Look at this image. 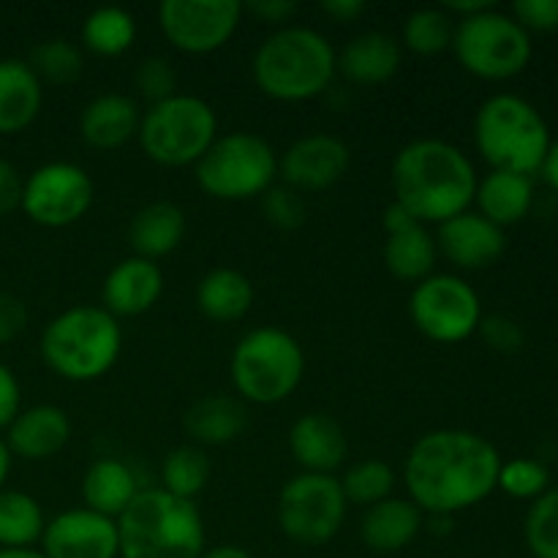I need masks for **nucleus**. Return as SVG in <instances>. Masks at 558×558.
<instances>
[{
    "mask_svg": "<svg viewBox=\"0 0 558 558\" xmlns=\"http://www.w3.org/2000/svg\"><path fill=\"white\" fill-rule=\"evenodd\" d=\"M501 456L485 436L439 428L420 436L403 463L409 501L428 515L472 510L499 488Z\"/></svg>",
    "mask_w": 558,
    "mask_h": 558,
    "instance_id": "f257e3e1",
    "label": "nucleus"
},
{
    "mask_svg": "<svg viewBox=\"0 0 558 558\" xmlns=\"http://www.w3.org/2000/svg\"><path fill=\"white\" fill-rule=\"evenodd\" d=\"M396 202L425 223H445L469 210L477 194V172L461 147L445 140H414L392 161Z\"/></svg>",
    "mask_w": 558,
    "mask_h": 558,
    "instance_id": "f03ea898",
    "label": "nucleus"
},
{
    "mask_svg": "<svg viewBox=\"0 0 558 558\" xmlns=\"http://www.w3.org/2000/svg\"><path fill=\"white\" fill-rule=\"evenodd\" d=\"M251 71L265 96L283 104L311 101L330 87L338 54L314 27L283 25L259 44Z\"/></svg>",
    "mask_w": 558,
    "mask_h": 558,
    "instance_id": "7ed1b4c3",
    "label": "nucleus"
},
{
    "mask_svg": "<svg viewBox=\"0 0 558 558\" xmlns=\"http://www.w3.org/2000/svg\"><path fill=\"white\" fill-rule=\"evenodd\" d=\"M120 558H199L205 554V521L194 501L163 488L134 496L118 518Z\"/></svg>",
    "mask_w": 558,
    "mask_h": 558,
    "instance_id": "20e7f679",
    "label": "nucleus"
},
{
    "mask_svg": "<svg viewBox=\"0 0 558 558\" xmlns=\"http://www.w3.org/2000/svg\"><path fill=\"white\" fill-rule=\"evenodd\" d=\"M123 352V327L101 305H74L41 332V357L69 381H96L114 368Z\"/></svg>",
    "mask_w": 558,
    "mask_h": 558,
    "instance_id": "39448f33",
    "label": "nucleus"
},
{
    "mask_svg": "<svg viewBox=\"0 0 558 558\" xmlns=\"http://www.w3.org/2000/svg\"><path fill=\"white\" fill-rule=\"evenodd\" d=\"M474 145L494 169L532 178L548 156L550 131L526 98L496 93L474 114Z\"/></svg>",
    "mask_w": 558,
    "mask_h": 558,
    "instance_id": "423d86ee",
    "label": "nucleus"
},
{
    "mask_svg": "<svg viewBox=\"0 0 558 558\" xmlns=\"http://www.w3.org/2000/svg\"><path fill=\"white\" fill-rule=\"evenodd\" d=\"M232 385L243 401L272 407L298 390L305 376V352L283 327L262 325L245 332L232 352Z\"/></svg>",
    "mask_w": 558,
    "mask_h": 558,
    "instance_id": "0eeeda50",
    "label": "nucleus"
},
{
    "mask_svg": "<svg viewBox=\"0 0 558 558\" xmlns=\"http://www.w3.org/2000/svg\"><path fill=\"white\" fill-rule=\"evenodd\" d=\"M136 140L145 156L161 167H196L218 140V114L205 98L174 93L142 112Z\"/></svg>",
    "mask_w": 558,
    "mask_h": 558,
    "instance_id": "6e6552de",
    "label": "nucleus"
},
{
    "mask_svg": "<svg viewBox=\"0 0 558 558\" xmlns=\"http://www.w3.org/2000/svg\"><path fill=\"white\" fill-rule=\"evenodd\" d=\"M194 169L196 183L210 199L248 202L276 185L278 156L265 136L232 131L218 136Z\"/></svg>",
    "mask_w": 558,
    "mask_h": 558,
    "instance_id": "1a4fd4ad",
    "label": "nucleus"
},
{
    "mask_svg": "<svg viewBox=\"0 0 558 558\" xmlns=\"http://www.w3.org/2000/svg\"><path fill=\"white\" fill-rule=\"evenodd\" d=\"M452 52L469 74L480 80H510L532 60V38L515 22L494 5L472 16L456 20Z\"/></svg>",
    "mask_w": 558,
    "mask_h": 558,
    "instance_id": "9d476101",
    "label": "nucleus"
},
{
    "mask_svg": "<svg viewBox=\"0 0 558 558\" xmlns=\"http://www.w3.org/2000/svg\"><path fill=\"white\" fill-rule=\"evenodd\" d=\"M347 496L336 474H298L278 496V526L294 545H327L347 521Z\"/></svg>",
    "mask_w": 558,
    "mask_h": 558,
    "instance_id": "9b49d317",
    "label": "nucleus"
},
{
    "mask_svg": "<svg viewBox=\"0 0 558 558\" xmlns=\"http://www.w3.org/2000/svg\"><path fill=\"white\" fill-rule=\"evenodd\" d=\"M409 316L425 338L436 343H461L480 330L483 303L472 283L452 272H434L414 283Z\"/></svg>",
    "mask_w": 558,
    "mask_h": 558,
    "instance_id": "f8f14e48",
    "label": "nucleus"
},
{
    "mask_svg": "<svg viewBox=\"0 0 558 558\" xmlns=\"http://www.w3.org/2000/svg\"><path fill=\"white\" fill-rule=\"evenodd\" d=\"M93 194L96 189L87 169L71 161H49L27 174L20 210L38 227L65 229L85 218Z\"/></svg>",
    "mask_w": 558,
    "mask_h": 558,
    "instance_id": "ddd939ff",
    "label": "nucleus"
},
{
    "mask_svg": "<svg viewBox=\"0 0 558 558\" xmlns=\"http://www.w3.org/2000/svg\"><path fill=\"white\" fill-rule=\"evenodd\" d=\"M240 20V0H161L158 5V27L185 54H210L227 47Z\"/></svg>",
    "mask_w": 558,
    "mask_h": 558,
    "instance_id": "4468645a",
    "label": "nucleus"
},
{
    "mask_svg": "<svg viewBox=\"0 0 558 558\" xmlns=\"http://www.w3.org/2000/svg\"><path fill=\"white\" fill-rule=\"evenodd\" d=\"M38 545L47 558H120L118 521L87 507L65 510L47 521Z\"/></svg>",
    "mask_w": 558,
    "mask_h": 558,
    "instance_id": "2eb2a0df",
    "label": "nucleus"
},
{
    "mask_svg": "<svg viewBox=\"0 0 558 558\" xmlns=\"http://www.w3.org/2000/svg\"><path fill=\"white\" fill-rule=\"evenodd\" d=\"M352 153L347 142L332 134H308L283 150L278 161L283 185L300 191H325L349 172Z\"/></svg>",
    "mask_w": 558,
    "mask_h": 558,
    "instance_id": "dca6fc26",
    "label": "nucleus"
},
{
    "mask_svg": "<svg viewBox=\"0 0 558 558\" xmlns=\"http://www.w3.org/2000/svg\"><path fill=\"white\" fill-rule=\"evenodd\" d=\"M434 238L439 254L456 267H461V270H483V267H490L507 248L505 229H499L488 218L472 210L439 223V232Z\"/></svg>",
    "mask_w": 558,
    "mask_h": 558,
    "instance_id": "f3484780",
    "label": "nucleus"
},
{
    "mask_svg": "<svg viewBox=\"0 0 558 558\" xmlns=\"http://www.w3.org/2000/svg\"><path fill=\"white\" fill-rule=\"evenodd\" d=\"M163 272L156 262L129 256L107 272L101 283V308L114 319L142 316L161 300Z\"/></svg>",
    "mask_w": 558,
    "mask_h": 558,
    "instance_id": "a211bd4d",
    "label": "nucleus"
},
{
    "mask_svg": "<svg viewBox=\"0 0 558 558\" xmlns=\"http://www.w3.org/2000/svg\"><path fill=\"white\" fill-rule=\"evenodd\" d=\"M71 441L69 414L52 403L22 409L14 423L5 428V447L11 456L25 461H47L65 450Z\"/></svg>",
    "mask_w": 558,
    "mask_h": 558,
    "instance_id": "6ab92c4d",
    "label": "nucleus"
},
{
    "mask_svg": "<svg viewBox=\"0 0 558 558\" xmlns=\"http://www.w3.org/2000/svg\"><path fill=\"white\" fill-rule=\"evenodd\" d=\"M289 452L305 474H336L349 452L347 434L330 414L308 412L289 430Z\"/></svg>",
    "mask_w": 558,
    "mask_h": 558,
    "instance_id": "aec40b11",
    "label": "nucleus"
},
{
    "mask_svg": "<svg viewBox=\"0 0 558 558\" xmlns=\"http://www.w3.org/2000/svg\"><path fill=\"white\" fill-rule=\"evenodd\" d=\"M142 123V109L125 93L96 96L80 114V134L93 150L112 153L136 140Z\"/></svg>",
    "mask_w": 558,
    "mask_h": 558,
    "instance_id": "412c9836",
    "label": "nucleus"
},
{
    "mask_svg": "<svg viewBox=\"0 0 558 558\" xmlns=\"http://www.w3.org/2000/svg\"><path fill=\"white\" fill-rule=\"evenodd\" d=\"M401 44L381 31H365L349 38L343 52L338 54V71L352 85L374 87L385 85L401 69Z\"/></svg>",
    "mask_w": 558,
    "mask_h": 558,
    "instance_id": "4be33fe9",
    "label": "nucleus"
},
{
    "mask_svg": "<svg viewBox=\"0 0 558 558\" xmlns=\"http://www.w3.org/2000/svg\"><path fill=\"white\" fill-rule=\"evenodd\" d=\"M423 523V510L414 501L390 496L365 510L363 521H360V537H363L365 548H371L374 554H398L417 539Z\"/></svg>",
    "mask_w": 558,
    "mask_h": 558,
    "instance_id": "5701e85b",
    "label": "nucleus"
},
{
    "mask_svg": "<svg viewBox=\"0 0 558 558\" xmlns=\"http://www.w3.org/2000/svg\"><path fill=\"white\" fill-rule=\"evenodd\" d=\"M185 229H189V221H185L183 207L174 205V202L158 199L150 202V205L140 207L131 218L129 227V240L131 248H134V256H142V259H163L172 251L180 248L185 238Z\"/></svg>",
    "mask_w": 558,
    "mask_h": 558,
    "instance_id": "b1692460",
    "label": "nucleus"
},
{
    "mask_svg": "<svg viewBox=\"0 0 558 558\" xmlns=\"http://www.w3.org/2000/svg\"><path fill=\"white\" fill-rule=\"evenodd\" d=\"M44 85L27 60H0V134H20L38 118Z\"/></svg>",
    "mask_w": 558,
    "mask_h": 558,
    "instance_id": "393cba45",
    "label": "nucleus"
},
{
    "mask_svg": "<svg viewBox=\"0 0 558 558\" xmlns=\"http://www.w3.org/2000/svg\"><path fill=\"white\" fill-rule=\"evenodd\" d=\"M248 425V412H245L240 398L229 396H207L191 403L189 412L183 414V428L196 447H221L243 436Z\"/></svg>",
    "mask_w": 558,
    "mask_h": 558,
    "instance_id": "a878e982",
    "label": "nucleus"
},
{
    "mask_svg": "<svg viewBox=\"0 0 558 558\" xmlns=\"http://www.w3.org/2000/svg\"><path fill=\"white\" fill-rule=\"evenodd\" d=\"M474 202L480 207V216L488 218L499 229L512 227L523 221L532 210L534 185L529 174L505 172V169H490L483 180H477V194Z\"/></svg>",
    "mask_w": 558,
    "mask_h": 558,
    "instance_id": "bb28decb",
    "label": "nucleus"
},
{
    "mask_svg": "<svg viewBox=\"0 0 558 558\" xmlns=\"http://www.w3.org/2000/svg\"><path fill=\"white\" fill-rule=\"evenodd\" d=\"M254 298L256 292L251 278L234 267H216L205 272L196 287V305L207 319L218 325L243 319L254 305Z\"/></svg>",
    "mask_w": 558,
    "mask_h": 558,
    "instance_id": "cd10ccee",
    "label": "nucleus"
},
{
    "mask_svg": "<svg viewBox=\"0 0 558 558\" xmlns=\"http://www.w3.org/2000/svg\"><path fill=\"white\" fill-rule=\"evenodd\" d=\"M136 494L140 488H136L134 472L129 463L118 461V458H98L82 477V499H85L87 510L114 518V521L123 515Z\"/></svg>",
    "mask_w": 558,
    "mask_h": 558,
    "instance_id": "c85d7f7f",
    "label": "nucleus"
},
{
    "mask_svg": "<svg viewBox=\"0 0 558 558\" xmlns=\"http://www.w3.org/2000/svg\"><path fill=\"white\" fill-rule=\"evenodd\" d=\"M381 256H385V267L392 278L420 283L434 276L439 248H436V238L425 223H412V227L387 234Z\"/></svg>",
    "mask_w": 558,
    "mask_h": 558,
    "instance_id": "c756f323",
    "label": "nucleus"
},
{
    "mask_svg": "<svg viewBox=\"0 0 558 558\" xmlns=\"http://www.w3.org/2000/svg\"><path fill=\"white\" fill-rule=\"evenodd\" d=\"M136 41V20L120 5H98L82 22V47L98 58H120Z\"/></svg>",
    "mask_w": 558,
    "mask_h": 558,
    "instance_id": "7c9ffc66",
    "label": "nucleus"
},
{
    "mask_svg": "<svg viewBox=\"0 0 558 558\" xmlns=\"http://www.w3.org/2000/svg\"><path fill=\"white\" fill-rule=\"evenodd\" d=\"M44 518L41 505L25 490H0V550H22L41 543Z\"/></svg>",
    "mask_w": 558,
    "mask_h": 558,
    "instance_id": "2f4dec72",
    "label": "nucleus"
},
{
    "mask_svg": "<svg viewBox=\"0 0 558 558\" xmlns=\"http://www.w3.org/2000/svg\"><path fill=\"white\" fill-rule=\"evenodd\" d=\"M213 463L207 452L196 445H183L169 452L161 463V488L178 499L194 501L210 483Z\"/></svg>",
    "mask_w": 558,
    "mask_h": 558,
    "instance_id": "473e14b6",
    "label": "nucleus"
},
{
    "mask_svg": "<svg viewBox=\"0 0 558 558\" xmlns=\"http://www.w3.org/2000/svg\"><path fill=\"white\" fill-rule=\"evenodd\" d=\"M456 36V20L447 14L441 5H425V9L412 11L403 22L401 44L414 54L434 58V54L447 52Z\"/></svg>",
    "mask_w": 558,
    "mask_h": 558,
    "instance_id": "72a5a7b5",
    "label": "nucleus"
},
{
    "mask_svg": "<svg viewBox=\"0 0 558 558\" xmlns=\"http://www.w3.org/2000/svg\"><path fill=\"white\" fill-rule=\"evenodd\" d=\"M341 488L349 505H357L368 510V507L390 499L392 488H396V472L385 461H376V458L357 461L343 472Z\"/></svg>",
    "mask_w": 558,
    "mask_h": 558,
    "instance_id": "f704fd0d",
    "label": "nucleus"
},
{
    "mask_svg": "<svg viewBox=\"0 0 558 558\" xmlns=\"http://www.w3.org/2000/svg\"><path fill=\"white\" fill-rule=\"evenodd\" d=\"M27 65L36 71V76L44 82H52V85H71L82 76V52L76 44H71L69 38H47V41L36 44L31 49V58Z\"/></svg>",
    "mask_w": 558,
    "mask_h": 558,
    "instance_id": "c9c22d12",
    "label": "nucleus"
},
{
    "mask_svg": "<svg viewBox=\"0 0 558 558\" xmlns=\"http://www.w3.org/2000/svg\"><path fill=\"white\" fill-rule=\"evenodd\" d=\"M526 545L534 558H558V488L534 499L526 515Z\"/></svg>",
    "mask_w": 558,
    "mask_h": 558,
    "instance_id": "e433bc0d",
    "label": "nucleus"
},
{
    "mask_svg": "<svg viewBox=\"0 0 558 558\" xmlns=\"http://www.w3.org/2000/svg\"><path fill=\"white\" fill-rule=\"evenodd\" d=\"M499 488L515 499H537L548 490V469L532 458H515L501 463Z\"/></svg>",
    "mask_w": 558,
    "mask_h": 558,
    "instance_id": "4c0bfd02",
    "label": "nucleus"
},
{
    "mask_svg": "<svg viewBox=\"0 0 558 558\" xmlns=\"http://www.w3.org/2000/svg\"><path fill=\"white\" fill-rule=\"evenodd\" d=\"M134 85L147 104H158L178 93V74H174L172 63L167 58L153 54V58H145L136 65Z\"/></svg>",
    "mask_w": 558,
    "mask_h": 558,
    "instance_id": "58836bf2",
    "label": "nucleus"
},
{
    "mask_svg": "<svg viewBox=\"0 0 558 558\" xmlns=\"http://www.w3.org/2000/svg\"><path fill=\"white\" fill-rule=\"evenodd\" d=\"M265 218L272 223L276 229H298L305 223V202L300 196V191L289 189V185H272L270 191L265 194Z\"/></svg>",
    "mask_w": 558,
    "mask_h": 558,
    "instance_id": "ea45409f",
    "label": "nucleus"
},
{
    "mask_svg": "<svg viewBox=\"0 0 558 558\" xmlns=\"http://www.w3.org/2000/svg\"><path fill=\"white\" fill-rule=\"evenodd\" d=\"M512 16L523 31H558V0H515Z\"/></svg>",
    "mask_w": 558,
    "mask_h": 558,
    "instance_id": "a19ab883",
    "label": "nucleus"
},
{
    "mask_svg": "<svg viewBox=\"0 0 558 558\" xmlns=\"http://www.w3.org/2000/svg\"><path fill=\"white\" fill-rule=\"evenodd\" d=\"M477 332H483L485 343L501 354H512L523 347L521 325L512 319H507V316H488V319L480 322Z\"/></svg>",
    "mask_w": 558,
    "mask_h": 558,
    "instance_id": "79ce46f5",
    "label": "nucleus"
},
{
    "mask_svg": "<svg viewBox=\"0 0 558 558\" xmlns=\"http://www.w3.org/2000/svg\"><path fill=\"white\" fill-rule=\"evenodd\" d=\"M27 327V308L20 298L0 292V343L20 338Z\"/></svg>",
    "mask_w": 558,
    "mask_h": 558,
    "instance_id": "37998d69",
    "label": "nucleus"
},
{
    "mask_svg": "<svg viewBox=\"0 0 558 558\" xmlns=\"http://www.w3.org/2000/svg\"><path fill=\"white\" fill-rule=\"evenodd\" d=\"M22 412V390L16 381L14 371L5 363H0V430L14 423L16 414Z\"/></svg>",
    "mask_w": 558,
    "mask_h": 558,
    "instance_id": "c03bdc74",
    "label": "nucleus"
},
{
    "mask_svg": "<svg viewBox=\"0 0 558 558\" xmlns=\"http://www.w3.org/2000/svg\"><path fill=\"white\" fill-rule=\"evenodd\" d=\"M245 11L259 16L262 22H270V25H283L298 14L300 3H294V0H254V3H243V14Z\"/></svg>",
    "mask_w": 558,
    "mask_h": 558,
    "instance_id": "a18cd8bd",
    "label": "nucleus"
},
{
    "mask_svg": "<svg viewBox=\"0 0 558 558\" xmlns=\"http://www.w3.org/2000/svg\"><path fill=\"white\" fill-rule=\"evenodd\" d=\"M22 185H25V180L20 178L14 163L0 158V216L22 205Z\"/></svg>",
    "mask_w": 558,
    "mask_h": 558,
    "instance_id": "49530a36",
    "label": "nucleus"
},
{
    "mask_svg": "<svg viewBox=\"0 0 558 558\" xmlns=\"http://www.w3.org/2000/svg\"><path fill=\"white\" fill-rule=\"evenodd\" d=\"M319 9L336 22H354L368 11V5L363 0H325V3H319Z\"/></svg>",
    "mask_w": 558,
    "mask_h": 558,
    "instance_id": "de8ad7c7",
    "label": "nucleus"
},
{
    "mask_svg": "<svg viewBox=\"0 0 558 558\" xmlns=\"http://www.w3.org/2000/svg\"><path fill=\"white\" fill-rule=\"evenodd\" d=\"M412 223H420V221H414V218L409 216L401 205H398V202H392V205L385 210V216H381V227H385L387 234L398 232V229L412 227Z\"/></svg>",
    "mask_w": 558,
    "mask_h": 558,
    "instance_id": "09e8293b",
    "label": "nucleus"
},
{
    "mask_svg": "<svg viewBox=\"0 0 558 558\" xmlns=\"http://www.w3.org/2000/svg\"><path fill=\"white\" fill-rule=\"evenodd\" d=\"M539 172H543V178L548 180V183L558 191V140L550 142L548 156H545V161H543V167H539Z\"/></svg>",
    "mask_w": 558,
    "mask_h": 558,
    "instance_id": "8fccbe9b",
    "label": "nucleus"
},
{
    "mask_svg": "<svg viewBox=\"0 0 558 558\" xmlns=\"http://www.w3.org/2000/svg\"><path fill=\"white\" fill-rule=\"evenodd\" d=\"M199 558H254L248 554L245 548H240V545H213V548H205V554H202Z\"/></svg>",
    "mask_w": 558,
    "mask_h": 558,
    "instance_id": "3c124183",
    "label": "nucleus"
},
{
    "mask_svg": "<svg viewBox=\"0 0 558 558\" xmlns=\"http://www.w3.org/2000/svg\"><path fill=\"white\" fill-rule=\"evenodd\" d=\"M9 472H11V452L9 447H5V439L0 436V490H3L5 480H9Z\"/></svg>",
    "mask_w": 558,
    "mask_h": 558,
    "instance_id": "603ef678",
    "label": "nucleus"
},
{
    "mask_svg": "<svg viewBox=\"0 0 558 558\" xmlns=\"http://www.w3.org/2000/svg\"><path fill=\"white\" fill-rule=\"evenodd\" d=\"M0 558H47L36 548H22V550H0Z\"/></svg>",
    "mask_w": 558,
    "mask_h": 558,
    "instance_id": "864d4df0",
    "label": "nucleus"
}]
</instances>
